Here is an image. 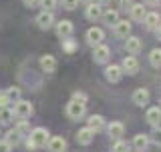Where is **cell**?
I'll use <instances>...</instances> for the list:
<instances>
[{"label":"cell","mask_w":161,"mask_h":152,"mask_svg":"<svg viewBox=\"0 0 161 152\" xmlns=\"http://www.w3.org/2000/svg\"><path fill=\"white\" fill-rule=\"evenodd\" d=\"M48 130L47 128H34V130H30V134H28V150H34V148H42V146H47L48 142Z\"/></svg>","instance_id":"cell-1"},{"label":"cell","mask_w":161,"mask_h":152,"mask_svg":"<svg viewBox=\"0 0 161 152\" xmlns=\"http://www.w3.org/2000/svg\"><path fill=\"white\" fill-rule=\"evenodd\" d=\"M67 116L73 120H80L85 116V102H79V100H70L67 104Z\"/></svg>","instance_id":"cell-2"},{"label":"cell","mask_w":161,"mask_h":152,"mask_svg":"<svg viewBox=\"0 0 161 152\" xmlns=\"http://www.w3.org/2000/svg\"><path fill=\"white\" fill-rule=\"evenodd\" d=\"M12 112H14V116H18V118H28V116L32 114V104L26 102V100H16Z\"/></svg>","instance_id":"cell-3"},{"label":"cell","mask_w":161,"mask_h":152,"mask_svg":"<svg viewBox=\"0 0 161 152\" xmlns=\"http://www.w3.org/2000/svg\"><path fill=\"white\" fill-rule=\"evenodd\" d=\"M111 50L109 46H105V44H97L95 46V52H93V58H95V62H99V64H103V62H107L109 56H111Z\"/></svg>","instance_id":"cell-4"},{"label":"cell","mask_w":161,"mask_h":152,"mask_svg":"<svg viewBox=\"0 0 161 152\" xmlns=\"http://www.w3.org/2000/svg\"><path fill=\"white\" fill-rule=\"evenodd\" d=\"M53 22H54L53 12H48V10H42V12L36 16V24H38V28H42V30H48L53 26Z\"/></svg>","instance_id":"cell-5"},{"label":"cell","mask_w":161,"mask_h":152,"mask_svg":"<svg viewBox=\"0 0 161 152\" xmlns=\"http://www.w3.org/2000/svg\"><path fill=\"white\" fill-rule=\"evenodd\" d=\"M103 30L97 28V26H93V28H89L87 30V42L91 44V46H97V44H101V40H103Z\"/></svg>","instance_id":"cell-6"},{"label":"cell","mask_w":161,"mask_h":152,"mask_svg":"<svg viewBox=\"0 0 161 152\" xmlns=\"http://www.w3.org/2000/svg\"><path fill=\"white\" fill-rule=\"evenodd\" d=\"M73 22L70 20H60V22L57 24V34L60 38H69L70 34H73Z\"/></svg>","instance_id":"cell-7"},{"label":"cell","mask_w":161,"mask_h":152,"mask_svg":"<svg viewBox=\"0 0 161 152\" xmlns=\"http://www.w3.org/2000/svg\"><path fill=\"white\" fill-rule=\"evenodd\" d=\"M121 68H123V72H127V74H137V70H139L137 58H135V56H127L123 60V64H121Z\"/></svg>","instance_id":"cell-8"},{"label":"cell","mask_w":161,"mask_h":152,"mask_svg":"<svg viewBox=\"0 0 161 152\" xmlns=\"http://www.w3.org/2000/svg\"><path fill=\"white\" fill-rule=\"evenodd\" d=\"M48 150L50 152H63L67 148V140L63 138V136H54V138H48Z\"/></svg>","instance_id":"cell-9"},{"label":"cell","mask_w":161,"mask_h":152,"mask_svg":"<svg viewBox=\"0 0 161 152\" xmlns=\"http://www.w3.org/2000/svg\"><path fill=\"white\" fill-rule=\"evenodd\" d=\"M105 76H107L109 82H119L121 76H123V68H121V66H115V64H111V66H107V70H105Z\"/></svg>","instance_id":"cell-10"},{"label":"cell","mask_w":161,"mask_h":152,"mask_svg":"<svg viewBox=\"0 0 161 152\" xmlns=\"http://www.w3.org/2000/svg\"><path fill=\"white\" fill-rule=\"evenodd\" d=\"M93 138H95V132L89 128V126L77 132V142H79V144H85V146H87V144L93 142Z\"/></svg>","instance_id":"cell-11"},{"label":"cell","mask_w":161,"mask_h":152,"mask_svg":"<svg viewBox=\"0 0 161 152\" xmlns=\"http://www.w3.org/2000/svg\"><path fill=\"white\" fill-rule=\"evenodd\" d=\"M145 118H147V122H149L151 126H159V124H161V108H159V106H155V108H149Z\"/></svg>","instance_id":"cell-12"},{"label":"cell","mask_w":161,"mask_h":152,"mask_svg":"<svg viewBox=\"0 0 161 152\" xmlns=\"http://www.w3.org/2000/svg\"><path fill=\"white\" fill-rule=\"evenodd\" d=\"M115 34H117L119 38H127L131 34V24L127 20H119V22L115 24Z\"/></svg>","instance_id":"cell-13"},{"label":"cell","mask_w":161,"mask_h":152,"mask_svg":"<svg viewBox=\"0 0 161 152\" xmlns=\"http://www.w3.org/2000/svg\"><path fill=\"white\" fill-rule=\"evenodd\" d=\"M101 16H103V8H101V4H95V2L87 4V18L89 20H99Z\"/></svg>","instance_id":"cell-14"},{"label":"cell","mask_w":161,"mask_h":152,"mask_svg":"<svg viewBox=\"0 0 161 152\" xmlns=\"http://www.w3.org/2000/svg\"><path fill=\"white\" fill-rule=\"evenodd\" d=\"M133 102L137 104V106H145V104L149 102V92L145 88L135 90V92H133Z\"/></svg>","instance_id":"cell-15"},{"label":"cell","mask_w":161,"mask_h":152,"mask_svg":"<svg viewBox=\"0 0 161 152\" xmlns=\"http://www.w3.org/2000/svg\"><path fill=\"white\" fill-rule=\"evenodd\" d=\"M89 128L93 130V132H101V130L105 128V120H103V116H99V114H93L89 118Z\"/></svg>","instance_id":"cell-16"},{"label":"cell","mask_w":161,"mask_h":152,"mask_svg":"<svg viewBox=\"0 0 161 152\" xmlns=\"http://www.w3.org/2000/svg\"><path fill=\"white\" fill-rule=\"evenodd\" d=\"M40 68L47 70V72H54L57 70V60H54V56H50V54L42 56L40 58Z\"/></svg>","instance_id":"cell-17"},{"label":"cell","mask_w":161,"mask_h":152,"mask_svg":"<svg viewBox=\"0 0 161 152\" xmlns=\"http://www.w3.org/2000/svg\"><path fill=\"white\" fill-rule=\"evenodd\" d=\"M107 132H109L111 138H121V136H123V132H125V126L121 124V122H111V124L107 126Z\"/></svg>","instance_id":"cell-18"},{"label":"cell","mask_w":161,"mask_h":152,"mask_svg":"<svg viewBox=\"0 0 161 152\" xmlns=\"http://www.w3.org/2000/svg\"><path fill=\"white\" fill-rule=\"evenodd\" d=\"M143 22H145V26H147L149 30H155V28L159 26V14H157V12H149V14H145Z\"/></svg>","instance_id":"cell-19"},{"label":"cell","mask_w":161,"mask_h":152,"mask_svg":"<svg viewBox=\"0 0 161 152\" xmlns=\"http://www.w3.org/2000/svg\"><path fill=\"white\" fill-rule=\"evenodd\" d=\"M129 10H131V18H133V20H143L145 14H147L143 4H135V2H133V6H131Z\"/></svg>","instance_id":"cell-20"},{"label":"cell","mask_w":161,"mask_h":152,"mask_svg":"<svg viewBox=\"0 0 161 152\" xmlns=\"http://www.w3.org/2000/svg\"><path fill=\"white\" fill-rule=\"evenodd\" d=\"M125 48H127V52H129V54H137L139 50H141V40H139V38H135V36L127 38V44H125Z\"/></svg>","instance_id":"cell-21"},{"label":"cell","mask_w":161,"mask_h":152,"mask_svg":"<svg viewBox=\"0 0 161 152\" xmlns=\"http://www.w3.org/2000/svg\"><path fill=\"white\" fill-rule=\"evenodd\" d=\"M14 118V112L12 108H8V106H4V108H0V124H10Z\"/></svg>","instance_id":"cell-22"},{"label":"cell","mask_w":161,"mask_h":152,"mask_svg":"<svg viewBox=\"0 0 161 152\" xmlns=\"http://www.w3.org/2000/svg\"><path fill=\"white\" fill-rule=\"evenodd\" d=\"M101 18H103L109 26H111V24L115 26V24L119 22V12H117V10H107V12H103V16H101Z\"/></svg>","instance_id":"cell-23"},{"label":"cell","mask_w":161,"mask_h":152,"mask_svg":"<svg viewBox=\"0 0 161 152\" xmlns=\"http://www.w3.org/2000/svg\"><path fill=\"white\" fill-rule=\"evenodd\" d=\"M147 144H149V138H147L145 134H137V136L133 138V146H135L137 150H145V146H147Z\"/></svg>","instance_id":"cell-24"},{"label":"cell","mask_w":161,"mask_h":152,"mask_svg":"<svg viewBox=\"0 0 161 152\" xmlns=\"http://www.w3.org/2000/svg\"><path fill=\"white\" fill-rule=\"evenodd\" d=\"M149 62H151V66H155V68H159V66H161V48L151 50V54H149Z\"/></svg>","instance_id":"cell-25"},{"label":"cell","mask_w":161,"mask_h":152,"mask_svg":"<svg viewBox=\"0 0 161 152\" xmlns=\"http://www.w3.org/2000/svg\"><path fill=\"white\" fill-rule=\"evenodd\" d=\"M14 130H16L20 136H28L30 134V124L26 122V120H20V122L14 126Z\"/></svg>","instance_id":"cell-26"},{"label":"cell","mask_w":161,"mask_h":152,"mask_svg":"<svg viewBox=\"0 0 161 152\" xmlns=\"http://www.w3.org/2000/svg\"><path fill=\"white\" fill-rule=\"evenodd\" d=\"M6 98H8V102H16V100H20V88H16V86H12V88H8L6 92Z\"/></svg>","instance_id":"cell-27"},{"label":"cell","mask_w":161,"mask_h":152,"mask_svg":"<svg viewBox=\"0 0 161 152\" xmlns=\"http://www.w3.org/2000/svg\"><path fill=\"white\" fill-rule=\"evenodd\" d=\"M20 138H22V136H20L16 130L12 128V130H8V132H6V138H4V140H6L8 144H12V146H14V144H18V142H20Z\"/></svg>","instance_id":"cell-28"},{"label":"cell","mask_w":161,"mask_h":152,"mask_svg":"<svg viewBox=\"0 0 161 152\" xmlns=\"http://www.w3.org/2000/svg\"><path fill=\"white\" fill-rule=\"evenodd\" d=\"M129 150V146L125 140H117V142L113 144V152H127Z\"/></svg>","instance_id":"cell-29"},{"label":"cell","mask_w":161,"mask_h":152,"mask_svg":"<svg viewBox=\"0 0 161 152\" xmlns=\"http://www.w3.org/2000/svg\"><path fill=\"white\" fill-rule=\"evenodd\" d=\"M40 4H42V8H44V10L53 12V8L57 6V0H40Z\"/></svg>","instance_id":"cell-30"},{"label":"cell","mask_w":161,"mask_h":152,"mask_svg":"<svg viewBox=\"0 0 161 152\" xmlns=\"http://www.w3.org/2000/svg\"><path fill=\"white\" fill-rule=\"evenodd\" d=\"M151 140H153L155 144H159V146H161V128H159V126H155L153 134H151Z\"/></svg>","instance_id":"cell-31"},{"label":"cell","mask_w":161,"mask_h":152,"mask_svg":"<svg viewBox=\"0 0 161 152\" xmlns=\"http://www.w3.org/2000/svg\"><path fill=\"white\" fill-rule=\"evenodd\" d=\"M63 6L67 10H73V8L79 6V0H63Z\"/></svg>","instance_id":"cell-32"},{"label":"cell","mask_w":161,"mask_h":152,"mask_svg":"<svg viewBox=\"0 0 161 152\" xmlns=\"http://www.w3.org/2000/svg\"><path fill=\"white\" fill-rule=\"evenodd\" d=\"M0 152H12V144H8L6 140H0Z\"/></svg>","instance_id":"cell-33"},{"label":"cell","mask_w":161,"mask_h":152,"mask_svg":"<svg viewBox=\"0 0 161 152\" xmlns=\"http://www.w3.org/2000/svg\"><path fill=\"white\" fill-rule=\"evenodd\" d=\"M73 100H79V102H87V96H85L83 92H75V94H73Z\"/></svg>","instance_id":"cell-34"},{"label":"cell","mask_w":161,"mask_h":152,"mask_svg":"<svg viewBox=\"0 0 161 152\" xmlns=\"http://www.w3.org/2000/svg\"><path fill=\"white\" fill-rule=\"evenodd\" d=\"M133 6V0H121V10H127Z\"/></svg>","instance_id":"cell-35"},{"label":"cell","mask_w":161,"mask_h":152,"mask_svg":"<svg viewBox=\"0 0 161 152\" xmlns=\"http://www.w3.org/2000/svg\"><path fill=\"white\" fill-rule=\"evenodd\" d=\"M63 40H67V38H63ZM64 50H67V52H73V50H75V44L70 42V40H67V42H64Z\"/></svg>","instance_id":"cell-36"},{"label":"cell","mask_w":161,"mask_h":152,"mask_svg":"<svg viewBox=\"0 0 161 152\" xmlns=\"http://www.w3.org/2000/svg\"><path fill=\"white\" fill-rule=\"evenodd\" d=\"M22 2L26 4V6L32 8V6H38V4H40V0H22Z\"/></svg>","instance_id":"cell-37"},{"label":"cell","mask_w":161,"mask_h":152,"mask_svg":"<svg viewBox=\"0 0 161 152\" xmlns=\"http://www.w3.org/2000/svg\"><path fill=\"white\" fill-rule=\"evenodd\" d=\"M6 104H8V98H6V94H0V108H4Z\"/></svg>","instance_id":"cell-38"},{"label":"cell","mask_w":161,"mask_h":152,"mask_svg":"<svg viewBox=\"0 0 161 152\" xmlns=\"http://www.w3.org/2000/svg\"><path fill=\"white\" fill-rule=\"evenodd\" d=\"M155 32H157V38L161 40V22H159V26H157V28H155Z\"/></svg>","instance_id":"cell-39"},{"label":"cell","mask_w":161,"mask_h":152,"mask_svg":"<svg viewBox=\"0 0 161 152\" xmlns=\"http://www.w3.org/2000/svg\"><path fill=\"white\" fill-rule=\"evenodd\" d=\"M147 4H159V0H145Z\"/></svg>","instance_id":"cell-40"},{"label":"cell","mask_w":161,"mask_h":152,"mask_svg":"<svg viewBox=\"0 0 161 152\" xmlns=\"http://www.w3.org/2000/svg\"><path fill=\"white\" fill-rule=\"evenodd\" d=\"M111 0H99V4H109Z\"/></svg>","instance_id":"cell-41"},{"label":"cell","mask_w":161,"mask_h":152,"mask_svg":"<svg viewBox=\"0 0 161 152\" xmlns=\"http://www.w3.org/2000/svg\"><path fill=\"white\" fill-rule=\"evenodd\" d=\"M83 2H85V4H91V2H93V0H83Z\"/></svg>","instance_id":"cell-42"},{"label":"cell","mask_w":161,"mask_h":152,"mask_svg":"<svg viewBox=\"0 0 161 152\" xmlns=\"http://www.w3.org/2000/svg\"><path fill=\"white\" fill-rule=\"evenodd\" d=\"M159 108H161V100H159Z\"/></svg>","instance_id":"cell-43"}]
</instances>
